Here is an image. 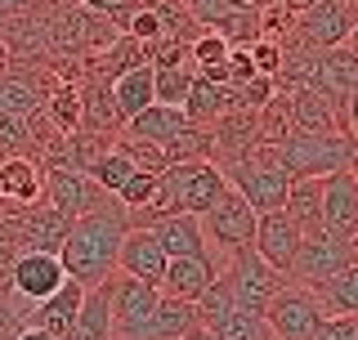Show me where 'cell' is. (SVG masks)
<instances>
[{"mask_svg":"<svg viewBox=\"0 0 358 340\" xmlns=\"http://www.w3.org/2000/svg\"><path fill=\"white\" fill-rule=\"evenodd\" d=\"M126 229H130V211L121 206L117 197H112L108 206L72 220V229H67L63 246H59V260H63L67 278L81 282V287L108 282L112 274H117V251H121Z\"/></svg>","mask_w":358,"mask_h":340,"instance_id":"cell-1","label":"cell"},{"mask_svg":"<svg viewBox=\"0 0 358 340\" xmlns=\"http://www.w3.org/2000/svg\"><path fill=\"white\" fill-rule=\"evenodd\" d=\"M260 153L291 179H327L336 170H350V157L358 153L350 134H300L291 130L282 143H260Z\"/></svg>","mask_w":358,"mask_h":340,"instance_id":"cell-2","label":"cell"},{"mask_svg":"<svg viewBox=\"0 0 358 340\" xmlns=\"http://www.w3.org/2000/svg\"><path fill=\"white\" fill-rule=\"evenodd\" d=\"M220 175H224V184H229L238 197L251 206L255 215H268V211H282V201H287V188H291V175L287 170H278L268 157L255 148L251 157H242V162H229V166H220Z\"/></svg>","mask_w":358,"mask_h":340,"instance_id":"cell-3","label":"cell"},{"mask_svg":"<svg viewBox=\"0 0 358 340\" xmlns=\"http://www.w3.org/2000/svg\"><path fill=\"white\" fill-rule=\"evenodd\" d=\"M220 282H224V291H229V300L238 304V309L260 313V318H264L268 300H273L278 291L287 287V278L278 274V269H268L264 260L251 251V246H246V251H233L229 260H224Z\"/></svg>","mask_w":358,"mask_h":340,"instance_id":"cell-4","label":"cell"},{"mask_svg":"<svg viewBox=\"0 0 358 340\" xmlns=\"http://www.w3.org/2000/svg\"><path fill=\"white\" fill-rule=\"evenodd\" d=\"M354 0H309L296 18H291V41L305 50H336L350 41L354 31Z\"/></svg>","mask_w":358,"mask_h":340,"instance_id":"cell-5","label":"cell"},{"mask_svg":"<svg viewBox=\"0 0 358 340\" xmlns=\"http://www.w3.org/2000/svg\"><path fill=\"white\" fill-rule=\"evenodd\" d=\"M358 260V242L354 237H336V233H313L300 242L296 260H291L287 282H300V287H322L327 278H336L341 269H350Z\"/></svg>","mask_w":358,"mask_h":340,"instance_id":"cell-6","label":"cell"},{"mask_svg":"<svg viewBox=\"0 0 358 340\" xmlns=\"http://www.w3.org/2000/svg\"><path fill=\"white\" fill-rule=\"evenodd\" d=\"M255 220H260V215L246 206L233 188H224L220 197H215V206L201 215V233H206L210 251H215L220 260H229L233 251H246V246H251Z\"/></svg>","mask_w":358,"mask_h":340,"instance_id":"cell-7","label":"cell"},{"mask_svg":"<svg viewBox=\"0 0 358 340\" xmlns=\"http://www.w3.org/2000/svg\"><path fill=\"white\" fill-rule=\"evenodd\" d=\"M108 296H112V340H143L148 336L162 287H148V282L126 278V274H112Z\"/></svg>","mask_w":358,"mask_h":340,"instance_id":"cell-8","label":"cell"},{"mask_svg":"<svg viewBox=\"0 0 358 340\" xmlns=\"http://www.w3.org/2000/svg\"><path fill=\"white\" fill-rule=\"evenodd\" d=\"M264 323H268V332H273V340H313L318 327H322V304L309 287L287 282V287L268 300Z\"/></svg>","mask_w":358,"mask_h":340,"instance_id":"cell-9","label":"cell"},{"mask_svg":"<svg viewBox=\"0 0 358 340\" xmlns=\"http://www.w3.org/2000/svg\"><path fill=\"white\" fill-rule=\"evenodd\" d=\"M45 206H54L63 220H81V215L99 211L112 201V192H103L85 170H72V166H54L45 170Z\"/></svg>","mask_w":358,"mask_h":340,"instance_id":"cell-10","label":"cell"},{"mask_svg":"<svg viewBox=\"0 0 358 340\" xmlns=\"http://www.w3.org/2000/svg\"><path fill=\"white\" fill-rule=\"evenodd\" d=\"M63 282H67V269L54 251H18L14 264H9V291H14L22 304L50 300Z\"/></svg>","mask_w":358,"mask_h":340,"instance_id":"cell-11","label":"cell"},{"mask_svg":"<svg viewBox=\"0 0 358 340\" xmlns=\"http://www.w3.org/2000/svg\"><path fill=\"white\" fill-rule=\"evenodd\" d=\"M300 242H305V233H300V224L291 220L287 211H268L255 220V237H251V251L264 260L268 269H278V274H291V260H296Z\"/></svg>","mask_w":358,"mask_h":340,"instance_id":"cell-12","label":"cell"},{"mask_svg":"<svg viewBox=\"0 0 358 340\" xmlns=\"http://www.w3.org/2000/svg\"><path fill=\"white\" fill-rule=\"evenodd\" d=\"M166 264H171V260H166L162 242L152 237V229H126L121 251H117V274L139 278V282H148V287H162Z\"/></svg>","mask_w":358,"mask_h":340,"instance_id":"cell-13","label":"cell"},{"mask_svg":"<svg viewBox=\"0 0 358 340\" xmlns=\"http://www.w3.org/2000/svg\"><path fill=\"white\" fill-rule=\"evenodd\" d=\"M322 229L358 242V179L350 170L322 179Z\"/></svg>","mask_w":358,"mask_h":340,"instance_id":"cell-14","label":"cell"},{"mask_svg":"<svg viewBox=\"0 0 358 340\" xmlns=\"http://www.w3.org/2000/svg\"><path fill=\"white\" fill-rule=\"evenodd\" d=\"M291 99V130L300 134H345V104L318 90H287Z\"/></svg>","mask_w":358,"mask_h":340,"instance_id":"cell-15","label":"cell"},{"mask_svg":"<svg viewBox=\"0 0 358 340\" xmlns=\"http://www.w3.org/2000/svg\"><path fill=\"white\" fill-rule=\"evenodd\" d=\"M220 269H224V260H220L215 251L171 260V264H166V278H162V296H175V300L197 304V296L220 278Z\"/></svg>","mask_w":358,"mask_h":340,"instance_id":"cell-16","label":"cell"},{"mask_svg":"<svg viewBox=\"0 0 358 340\" xmlns=\"http://www.w3.org/2000/svg\"><path fill=\"white\" fill-rule=\"evenodd\" d=\"M81 296H85V287L67 278L50 300L27 304V313H22V327L31 323V327H41V332H50L54 340H67V336H72V323H76V309H81Z\"/></svg>","mask_w":358,"mask_h":340,"instance_id":"cell-17","label":"cell"},{"mask_svg":"<svg viewBox=\"0 0 358 340\" xmlns=\"http://www.w3.org/2000/svg\"><path fill=\"white\" fill-rule=\"evenodd\" d=\"M45 197V162L31 153L5 157L0 162V201L9 206H36Z\"/></svg>","mask_w":358,"mask_h":340,"instance_id":"cell-18","label":"cell"},{"mask_svg":"<svg viewBox=\"0 0 358 340\" xmlns=\"http://www.w3.org/2000/svg\"><path fill=\"white\" fill-rule=\"evenodd\" d=\"M143 229H152V237L162 242L166 260H184V255H206L210 251L197 215H157V220L143 224Z\"/></svg>","mask_w":358,"mask_h":340,"instance_id":"cell-19","label":"cell"},{"mask_svg":"<svg viewBox=\"0 0 358 340\" xmlns=\"http://www.w3.org/2000/svg\"><path fill=\"white\" fill-rule=\"evenodd\" d=\"M188 126H193V121L184 117V108L152 104V108H143L139 117H130L121 134H130V139H143V143H157V148H166V143H171L179 130H188Z\"/></svg>","mask_w":358,"mask_h":340,"instance_id":"cell-20","label":"cell"},{"mask_svg":"<svg viewBox=\"0 0 358 340\" xmlns=\"http://www.w3.org/2000/svg\"><path fill=\"white\" fill-rule=\"evenodd\" d=\"M81 130L112 134V139L126 130V121H121V112H117V99H112L108 81H94V76L85 81V90H81Z\"/></svg>","mask_w":358,"mask_h":340,"instance_id":"cell-21","label":"cell"},{"mask_svg":"<svg viewBox=\"0 0 358 340\" xmlns=\"http://www.w3.org/2000/svg\"><path fill=\"white\" fill-rule=\"evenodd\" d=\"M67 340H112V296H108V282L99 287H85L81 309H76L72 336Z\"/></svg>","mask_w":358,"mask_h":340,"instance_id":"cell-22","label":"cell"},{"mask_svg":"<svg viewBox=\"0 0 358 340\" xmlns=\"http://www.w3.org/2000/svg\"><path fill=\"white\" fill-rule=\"evenodd\" d=\"M282 211L300 224V233H305V237L327 233V229H322V179H291Z\"/></svg>","mask_w":358,"mask_h":340,"instance_id":"cell-23","label":"cell"},{"mask_svg":"<svg viewBox=\"0 0 358 340\" xmlns=\"http://www.w3.org/2000/svg\"><path fill=\"white\" fill-rule=\"evenodd\" d=\"M313 296L322 304V318H358V260L322 287H313Z\"/></svg>","mask_w":358,"mask_h":340,"instance_id":"cell-24","label":"cell"},{"mask_svg":"<svg viewBox=\"0 0 358 340\" xmlns=\"http://www.w3.org/2000/svg\"><path fill=\"white\" fill-rule=\"evenodd\" d=\"M112 99H117L121 121H130V117H139L143 108H152L157 104V94H152V63L121 72L117 81H112Z\"/></svg>","mask_w":358,"mask_h":340,"instance_id":"cell-25","label":"cell"},{"mask_svg":"<svg viewBox=\"0 0 358 340\" xmlns=\"http://www.w3.org/2000/svg\"><path fill=\"white\" fill-rule=\"evenodd\" d=\"M197 327V309L188 300H175V296H162L152 309V323H148V336L143 340H184L188 332Z\"/></svg>","mask_w":358,"mask_h":340,"instance_id":"cell-26","label":"cell"},{"mask_svg":"<svg viewBox=\"0 0 358 340\" xmlns=\"http://www.w3.org/2000/svg\"><path fill=\"white\" fill-rule=\"evenodd\" d=\"M152 94H157V104H166V108H184L188 94H193V63L152 67Z\"/></svg>","mask_w":358,"mask_h":340,"instance_id":"cell-27","label":"cell"},{"mask_svg":"<svg viewBox=\"0 0 358 340\" xmlns=\"http://www.w3.org/2000/svg\"><path fill=\"white\" fill-rule=\"evenodd\" d=\"M45 121H50L59 134L81 130V90L76 85H54L50 99H45Z\"/></svg>","mask_w":358,"mask_h":340,"instance_id":"cell-28","label":"cell"},{"mask_svg":"<svg viewBox=\"0 0 358 340\" xmlns=\"http://www.w3.org/2000/svg\"><path fill=\"white\" fill-rule=\"evenodd\" d=\"M130 175H134V162H130V153L121 148V143H112V148L103 153V162L90 170V179H94V184L103 188V192H112V197L121 192V184H126Z\"/></svg>","mask_w":358,"mask_h":340,"instance_id":"cell-29","label":"cell"},{"mask_svg":"<svg viewBox=\"0 0 358 340\" xmlns=\"http://www.w3.org/2000/svg\"><path fill=\"white\" fill-rule=\"evenodd\" d=\"M152 197H157V175H148V170H134L126 184H121V192H117V201H121V206H126L130 215L148 211V206H152Z\"/></svg>","mask_w":358,"mask_h":340,"instance_id":"cell-30","label":"cell"},{"mask_svg":"<svg viewBox=\"0 0 358 340\" xmlns=\"http://www.w3.org/2000/svg\"><path fill=\"white\" fill-rule=\"evenodd\" d=\"M81 9L94 14V18H103V22H112L117 31H126L130 18L143 9V0H81Z\"/></svg>","mask_w":358,"mask_h":340,"instance_id":"cell-31","label":"cell"},{"mask_svg":"<svg viewBox=\"0 0 358 340\" xmlns=\"http://www.w3.org/2000/svg\"><path fill=\"white\" fill-rule=\"evenodd\" d=\"M188 59H193V67H224V59H229V41L215 36V31H201V36L188 45Z\"/></svg>","mask_w":358,"mask_h":340,"instance_id":"cell-32","label":"cell"},{"mask_svg":"<svg viewBox=\"0 0 358 340\" xmlns=\"http://www.w3.org/2000/svg\"><path fill=\"white\" fill-rule=\"evenodd\" d=\"M117 143L130 153L134 170H148V175H162L166 170V153L157 148V143H143V139H130V134H117Z\"/></svg>","mask_w":358,"mask_h":340,"instance_id":"cell-33","label":"cell"},{"mask_svg":"<svg viewBox=\"0 0 358 340\" xmlns=\"http://www.w3.org/2000/svg\"><path fill=\"white\" fill-rule=\"evenodd\" d=\"M251 63H255V72L268 76L273 81L278 76V67H282V41H251Z\"/></svg>","mask_w":358,"mask_h":340,"instance_id":"cell-34","label":"cell"},{"mask_svg":"<svg viewBox=\"0 0 358 340\" xmlns=\"http://www.w3.org/2000/svg\"><path fill=\"white\" fill-rule=\"evenodd\" d=\"M313 340H358V318H322Z\"/></svg>","mask_w":358,"mask_h":340,"instance_id":"cell-35","label":"cell"},{"mask_svg":"<svg viewBox=\"0 0 358 340\" xmlns=\"http://www.w3.org/2000/svg\"><path fill=\"white\" fill-rule=\"evenodd\" d=\"M345 134H350L354 148H358V90L350 94V104H345Z\"/></svg>","mask_w":358,"mask_h":340,"instance_id":"cell-36","label":"cell"},{"mask_svg":"<svg viewBox=\"0 0 358 340\" xmlns=\"http://www.w3.org/2000/svg\"><path fill=\"white\" fill-rule=\"evenodd\" d=\"M14 340H54V336H50V332H41V327H31V323H27V327H18V336H14Z\"/></svg>","mask_w":358,"mask_h":340,"instance_id":"cell-37","label":"cell"},{"mask_svg":"<svg viewBox=\"0 0 358 340\" xmlns=\"http://www.w3.org/2000/svg\"><path fill=\"white\" fill-rule=\"evenodd\" d=\"M184 340H220V336H215V332H210V327H201V323H197V327H193V332H188Z\"/></svg>","mask_w":358,"mask_h":340,"instance_id":"cell-38","label":"cell"},{"mask_svg":"<svg viewBox=\"0 0 358 340\" xmlns=\"http://www.w3.org/2000/svg\"><path fill=\"white\" fill-rule=\"evenodd\" d=\"M345 50H350L354 59H358V14H354V31H350V41H345Z\"/></svg>","mask_w":358,"mask_h":340,"instance_id":"cell-39","label":"cell"},{"mask_svg":"<svg viewBox=\"0 0 358 340\" xmlns=\"http://www.w3.org/2000/svg\"><path fill=\"white\" fill-rule=\"evenodd\" d=\"M31 0H0V14H9V9H27Z\"/></svg>","mask_w":358,"mask_h":340,"instance_id":"cell-40","label":"cell"},{"mask_svg":"<svg viewBox=\"0 0 358 340\" xmlns=\"http://www.w3.org/2000/svg\"><path fill=\"white\" fill-rule=\"evenodd\" d=\"M350 175H354V179H358V153H354V157H350Z\"/></svg>","mask_w":358,"mask_h":340,"instance_id":"cell-41","label":"cell"},{"mask_svg":"<svg viewBox=\"0 0 358 340\" xmlns=\"http://www.w3.org/2000/svg\"><path fill=\"white\" fill-rule=\"evenodd\" d=\"M72 5H81V0H72Z\"/></svg>","mask_w":358,"mask_h":340,"instance_id":"cell-42","label":"cell"}]
</instances>
